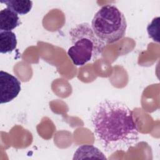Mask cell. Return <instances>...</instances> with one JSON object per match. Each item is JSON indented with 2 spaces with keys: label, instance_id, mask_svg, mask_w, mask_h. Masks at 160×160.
<instances>
[{
  "label": "cell",
  "instance_id": "obj_3",
  "mask_svg": "<svg viewBox=\"0 0 160 160\" xmlns=\"http://www.w3.org/2000/svg\"><path fill=\"white\" fill-rule=\"evenodd\" d=\"M91 28L102 42L112 44L121 39L126 34L127 22L124 14L114 5H105L94 16Z\"/></svg>",
  "mask_w": 160,
  "mask_h": 160
},
{
  "label": "cell",
  "instance_id": "obj_8",
  "mask_svg": "<svg viewBox=\"0 0 160 160\" xmlns=\"http://www.w3.org/2000/svg\"><path fill=\"white\" fill-rule=\"evenodd\" d=\"M1 3L6 5L7 8L20 15L28 14L32 9V1L26 0H1Z\"/></svg>",
  "mask_w": 160,
  "mask_h": 160
},
{
  "label": "cell",
  "instance_id": "obj_5",
  "mask_svg": "<svg viewBox=\"0 0 160 160\" xmlns=\"http://www.w3.org/2000/svg\"><path fill=\"white\" fill-rule=\"evenodd\" d=\"M17 13L6 8L0 11V31H11L21 24Z\"/></svg>",
  "mask_w": 160,
  "mask_h": 160
},
{
  "label": "cell",
  "instance_id": "obj_2",
  "mask_svg": "<svg viewBox=\"0 0 160 160\" xmlns=\"http://www.w3.org/2000/svg\"><path fill=\"white\" fill-rule=\"evenodd\" d=\"M69 33L72 46L68 49V55L74 65L84 66L101 55L105 43L96 36L89 23L76 24Z\"/></svg>",
  "mask_w": 160,
  "mask_h": 160
},
{
  "label": "cell",
  "instance_id": "obj_1",
  "mask_svg": "<svg viewBox=\"0 0 160 160\" xmlns=\"http://www.w3.org/2000/svg\"><path fill=\"white\" fill-rule=\"evenodd\" d=\"M91 124L96 138L109 153L127 151L139 141L132 110L124 103L106 99L95 107Z\"/></svg>",
  "mask_w": 160,
  "mask_h": 160
},
{
  "label": "cell",
  "instance_id": "obj_9",
  "mask_svg": "<svg viewBox=\"0 0 160 160\" xmlns=\"http://www.w3.org/2000/svg\"><path fill=\"white\" fill-rule=\"evenodd\" d=\"M159 18L157 17L154 18L148 26L147 30L149 34V37L153 39V41H156L158 42L159 41Z\"/></svg>",
  "mask_w": 160,
  "mask_h": 160
},
{
  "label": "cell",
  "instance_id": "obj_6",
  "mask_svg": "<svg viewBox=\"0 0 160 160\" xmlns=\"http://www.w3.org/2000/svg\"><path fill=\"white\" fill-rule=\"evenodd\" d=\"M84 158L106 159L104 154L99 149L91 145H82L74 152L73 159Z\"/></svg>",
  "mask_w": 160,
  "mask_h": 160
},
{
  "label": "cell",
  "instance_id": "obj_7",
  "mask_svg": "<svg viewBox=\"0 0 160 160\" xmlns=\"http://www.w3.org/2000/svg\"><path fill=\"white\" fill-rule=\"evenodd\" d=\"M17 46V38L12 31H0V52L6 54L13 51Z\"/></svg>",
  "mask_w": 160,
  "mask_h": 160
},
{
  "label": "cell",
  "instance_id": "obj_4",
  "mask_svg": "<svg viewBox=\"0 0 160 160\" xmlns=\"http://www.w3.org/2000/svg\"><path fill=\"white\" fill-rule=\"evenodd\" d=\"M21 82L13 75L0 71L1 104L7 103L16 98L21 91Z\"/></svg>",
  "mask_w": 160,
  "mask_h": 160
}]
</instances>
